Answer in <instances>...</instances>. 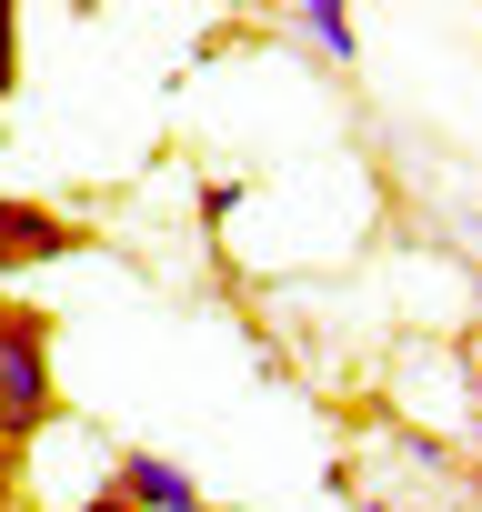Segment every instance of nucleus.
Listing matches in <instances>:
<instances>
[{
    "mask_svg": "<svg viewBox=\"0 0 482 512\" xmlns=\"http://www.w3.org/2000/svg\"><path fill=\"white\" fill-rule=\"evenodd\" d=\"M0 512H11V502H0Z\"/></svg>",
    "mask_w": 482,
    "mask_h": 512,
    "instance_id": "8",
    "label": "nucleus"
},
{
    "mask_svg": "<svg viewBox=\"0 0 482 512\" xmlns=\"http://www.w3.org/2000/svg\"><path fill=\"white\" fill-rule=\"evenodd\" d=\"M81 512H131V502H121V492H111V482H101V492H91V502H81Z\"/></svg>",
    "mask_w": 482,
    "mask_h": 512,
    "instance_id": "6",
    "label": "nucleus"
},
{
    "mask_svg": "<svg viewBox=\"0 0 482 512\" xmlns=\"http://www.w3.org/2000/svg\"><path fill=\"white\" fill-rule=\"evenodd\" d=\"M11 91H21V11L0 0V101H11Z\"/></svg>",
    "mask_w": 482,
    "mask_h": 512,
    "instance_id": "5",
    "label": "nucleus"
},
{
    "mask_svg": "<svg viewBox=\"0 0 482 512\" xmlns=\"http://www.w3.org/2000/svg\"><path fill=\"white\" fill-rule=\"evenodd\" d=\"M292 31H302L312 51H332V61H352V51H362V31H352V11H342V0H302V11H292Z\"/></svg>",
    "mask_w": 482,
    "mask_h": 512,
    "instance_id": "4",
    "label": "nucleus"
},
{
    "mask_svg": "<svg viewBox=\"0 0 482 512\" xmlns=\"http://www.w3.org/2000/svg\"><path fill=\"white\" fill-rule=\"evenodd\" d=\"M91 231L71 221V211H51V201H21V191H0V282H21V272H41V262H71Z\"/></svg>",
    "mask_w": 482,
    "mask_h": 512,
    "instance_id": "2",
    "label": "nucleus"
},
{
    "mask_svg": "<svg viewBox=\"0 0 482 512\" xmlns=\"http://www.w3.org/2000/svg\"><path fill=\"white\" fill-rule=\"evenodd\" d=\"M111 492H121L131 512H221V502L191 482V462H171V452H151V442L111 452Z\"/></svg>",
    "mask_w": 482,
    "mask_h": 512,
    "instance_id": "3",
    "label": "nucleus"
},
{
    "mask_svg": "<svg viewBox=\"0 0 482 512\" xmlns=\"http://www.w3.org/2000/svg\"><path fill=\"white\" fill-rule=\"evenodd\" d=\"M352 512H392V502H372V492H362V502H352Z\"/></svg>",
    "mask_w": 482,
    "mask_h": 512,
    "instance_id": "7",
    "label": "nucleus"
},
{
    "mask_svg": "<svg viewBox=\"0 0 482 512\" xmlns=\"http://www.w3.org/2000/svg\"><path fill=\"white\" fill-rule=\"evenodd\" d=\"M61 422V372H51V312L0 302V462H21Z\"/></svg>",
    "mask_w": 482,
    "mask_h": 512,
    "instance_id": "1",
    "label": "nucleus"
}]
</instances>
